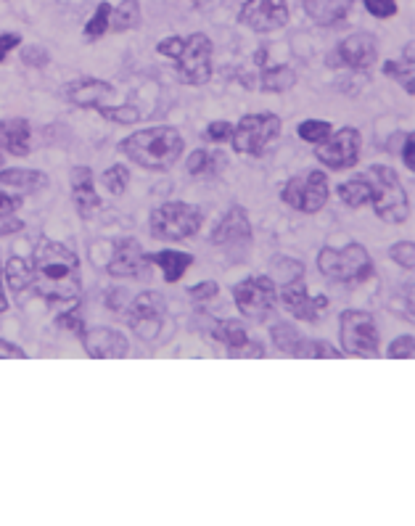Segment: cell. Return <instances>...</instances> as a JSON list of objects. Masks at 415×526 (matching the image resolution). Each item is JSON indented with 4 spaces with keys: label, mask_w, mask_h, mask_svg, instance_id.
<instances>
[{
    "label": "cell",
    "mask_w": 415,
    "mask_h": 526,
    "mask_svg": "<svg viewBox=\"0 0 415 526\" xmlns=\"http://www.w3.org/2000/svg\"><path fill=\"white\" fill-rule=\"evenodd\" d=\"M35 283L32 291L53 307H72L82 297V267L75 249L43 238L32 252Z\"/></svg>",
    "instance_id": "1"
},
{
    "label": "cell",
    "mask_w": 415,
    "mask_h": 526,
    "mask_svg": "<svg viewBox=\"0 0 415 526\" xmlns=\"http://www.w3.org/2000/svg\"><path fill=\"white\" fill-rule=\"evenodd\" d=\"M117 151L127 162L149 172H170L186 156V138L178 127L156 125L125 135Z\"/></svg>",
    "instance_id": "2"
},
{
    "label": "cell",
    "mask_w": 415,
    "mask_h": 526,
    "mask_svg": "<svg viewBox=\"0 0 415 526\" xmlns=\"http://www.w3.org/2000/svg\"><path fill=\"white\" fill-rule=\"evenodd\" d=\"M156 53L159 56H167L175 64V75L183 85L188 88H201L212 80V53H215V45L209 40V35L204 32H193V35H170L156 43Z\"/></svg>",
    "instance_id": "3"
},
{
    "label": "cell",
    "mask_w": 415,
    "mask_h": 526,
    "mask_svg": "<svg viewBox=\"0 0 415 526\" xmlns=\"http://www.w3.org/2000/svg\"><path fill=\"white\" fill-rule=\"evenodd\" d=\"M371 183V209L373 215L386 225H402L413 217V204L402 186L400 175L389 164H371L363 172Z\"/></svg>",
    "instance_id": "4"
},
{
    "label": "cell",
    "mask_w": 415,
    "mask_h": 526,
    "mask_svg": "<svg viewBox=\"0 0 415 526\" xmlns=\"http://www.w3.org/2000/svg\"><path fill=\"white\" fill-rule=\"evenodd\" d=\"M315 265H318L323 278L344 283V286H360V283H368L376 275V262H373L368 246L357 244V241L341 246V249L323 246L315 257Z\"/></svg>",
    "instance_id": "5"
},
{
    "label": "cell",
    "mask_w": 415,
    "mask_h": 526,
    "mask_svg": "<svg viewBox=\"0 0 415 526\" xmlns=\"http://www.w3.org/2000/svg\"><path fill=\"white\" fill-rule=\"evenodd\" d=\"M204 228V209L191 201H164L149 215V230L156 241L178 244Z\"/></svg>",
    "instance_id": "6"
},
{
    "label": "cell",
    "mask_w": 415,
    "mask_h": 526,
    "mask_svg": "<svg viewBox=\"0 0 415 526\" xmlns=\"http://www.w3.org/2000/svg\"><path fill=\"white\" fill-rule=\"evenodd\" d=\"M230 294L238 315L257 326H265L278 310V286L270 275H246L230 289Z\"/></svg>",
    "instance_id": "7"
},
{
    "label": "cell",
    "mask_w": 415,
    "mask_h": 526,
    "mask_svg": "<svg viewBox=\"0 0 415 526\" xmlns=\"http://www.w3.org/2000/svg\"><path fill=\"white\" fill-rule=\"evenodd\" d=\"M283 135V119L273 112L244 114L233 122L230 149L241 156H262Z\"/></svg>",
    "instance_id": "8"
},
{
    "label": "cell",
    "mask_w": 415,
    "mask_h": 526,
    "mask_svg": "<svg viewBox=\"0 0 415 526\" xmlns=\"http://www.w3.org/2000/svg\"><path fill=\"white\" fill-rule=\"evenodd\" d=\"M339 349L349 357H363V360H373L378 357L381 349V331L376 326L368 310H341L339 315Z\"/></svg>",
    "instance_id": "9"
},
{
    "label": "cell",
    "mask_w": 415,
    "mask_h": 526,
    "mask_svg": "<svg viewBox=\"0 0 415 526\" xmlns=\"http://www.w3.org/2000/svg\"><path fill=\"white\" fill-rule=\"evenodd\" d=\"M328 199H331V183L326 170H307L304 175H294L281 188L283 204L302 215H318Z\"/></svg>",
    "instance_id": "10"
},
{
    "label": "cell",
    "mask_w": 415,
    "mask_h": 526,
    "mask_svg": "<svg viewBox=\"0 0 415 526\" xmlns=\"http://www.w3.org/2000/svg\"><path fill=\"white\" fill-rule=\"evenodd\" d=\"M167 310H170V304H167V297L162 291L146 289L130 299L122 315H125V323L138 339L154 341L159 336L164 318H167Z\"/></svg>",
    "instance_id": "11"
},
{
    "label": "cell",
    "mask_w": 415,
    "mask_h": 526,
    "mask_svg": "<svg viewBox=\"0 0 415 526\" xmlns=\"http://www.w3.org/2000/svg\"><path fill=\"white\" fill-rule=\"evenodd\" d=\"M254 241V228L249 220V212L241 204H230L220 220L215 223L212 233H209V244L223 249V252L233 254L238 260H244L249 246Z\"/></svg>",
    "instance_id": "12"
},
{
    "label": "cell",
    "mask_w": 415,
    "mask_h": 526,
    "mask_svg": "<svg viewBox=\"0 0 415 526\" xmlns=\"http://www.w3.org/2000/svg\"><path fill=\"white\" fill-rule=\"evenodd\" d=\"M360 156H363V133L352 125L339 127L320 146H315V159L331 172L355 170Z\"/></svg>",
    "instance_id": "13"
},
{
    "label": "cell",
    "mask_w": 415,
    "mask_h": 526,
    "mask_svg": "<svg viewBox=\"0 0 415 526\" xmlns=\"http://www.w3.org/2000/svg\"><path fill=\"white\" fill-rule=\"evenodd\" d=\"M328 304L331 302L326 294H310L304 275L278 286V307H283L291 318L302 320V323H318L320 315L328 310Z\"/></svg>",
    "instance_id": "14"
},
{
    "label": "cell",
    "mask_w": 415,
    "mask_h": 526,
    "mask_svg": "<svg viewBox=\"0 0 415 526\" xmlns=\"http://www.w3.org/2000/svg\"><path fill=\"white\" fill-rule=\"evenodd\" d=\"M212 339L220 347H225L228 357H233V360H260L267 352V347L260 339H252L249 328H246L241 318L217 320L212 326Z\"/></svg>",
    "instance_id": "15"
},
{
    "label": "cell",
    "mask_w": 415,
    "mask_h": 526,
    "mask_svg": "<svg viewBox=\"0 0 415 526\" xmlns=\"http://www.w3.org/2000/svg\"><path fill=\"white\" fill-rule=\"evenodd\" d=\"M289 16V0H244L238 8V22L260 35L283 30Z\"/></svg>",
    "instance_id": "16"
},
{
    "label": "cell",
    "mask_w": 415,
    "mask_h": 526,
    "mask_svg": "<svg viewBox=\"0 0 415 526\" xmlns=\"http://www.w3.org/2000/svg\"><path fill=\"white\" fill-rule=\"evenodd\" d=\"M378 61V38L373 32H352L341 40L328 67H347L355 72H368Z\"/></svg>",
    "instance_id": "17"
},
{
    "label": "cell",
    "mask_w": 415,
    "mask_h": 526,
    "mask_svg": "<svg viewBox=\"0 0 415 526\" xmlns=\"http://www.w3.org/2000/svg\"><path fill=\"white\" fill-rule=\"evenodd\" d=\"M151 270L149 252L143 249V244L135 236L119 238L114 244L112 260L106 262V273L112 278H135V281H143Z\"/></svg>",
    "instance_id": "18"
},
{
    "label": "cell",
    "mask_w": 415,
    "mask_h": 526,
    "mask_svg": "<svg viewBox=\"0 0 415 526\" xmlns=\"http://www.w3.org/2000/svg\"><path fill=\"white\" fill-rule=\"evenodd\" d=\"M80 344L90 360H125L130 355V339L114 326H88Z\"/></svg>",
    "instance_id": "19"
},
{
    "label": "cell",
    "mask_w": 415,
    "mask_h": 526,
    "mask_svg": "<svg viewBox=\"0 0 415 526\" xmlns=\"http://www.w3.org/2000/svg\"><path fill=\"white\" fill-rule=\"evenodd\" d=\"M69 196L80 220H90L101 209V193L96 191V172L88 164H77L69 172Z\"/></svg>",
    "instance_id": "20"
},
{
    "label": "cell",
    "mask_w": 415,
    "mask_h": 526,
    "mask_svg": "<svg viewBox=\"0 0 415 526\" xmlns=\"http://www.w3.org/2000/svg\"><path fill=\"white\" fill-rule=\"evenodd\" d=\"M64 96H67L69 104L80 106V109H96V112H101L104 106L112 104L117 90H114L112 82L98 80V77H77V80L67 82Z\"/></svg>",
    "instance_id": "21"
},
{
    "label": "cell",
    "mask_w": 415,
    "mask_h": 526,
    "mask_svg": "<svg viewBox=\"0 0 415 526\" xmlns=\"http://www.w3.org/2000/svg\"><path fill=\"white\" fill-rule=\"evenodd\" d=\"M48 186H51V178L35 167H3L0 170V188L16 193L22 199L38 196V193L48 191Z\"/></svg>",
    "instance_id": "22"
},
{
    "label": "cell",
    "mask_w": 415,
    "mask_h": 526,
    "mask_svg": "<svg viewBox=\"0 0 415 526\" xmlns=\"http://www.w3.org/2000/svg\"><path fill=\"white\" fill-rule=\"evenodd\" d=\"M0 154L24 156L32 154V125L24 117H6L0 119Z\"/></svg>",
    "instance_id": "23"
},
{
    "label": "cell",
    "mask_w": 415,
    "mask_h": 526,
    "mask_svg": "<svg viewBox=\"0 0 415 526\" xmlns=\"http://www.w3.org/2000/svg\"><path fill=\"white\" fill-rule=\"evenodd\" d=\"M228 164V154L223 149H193L186 156V175L196 180L220 178Z\"/></svg>",
    "instance_id": "24"
},
{
    "label": "cell",
    "mask_w": 415,
    "mask_h": 526,
    "mask_svg": "<svg viewBox=\"0 0 415 526\" xmlns=\"http://www.w3.org/2000/svg\"><path fill=\"white\" fill-rule=\"evenodd\" d=\"M149 262L151 267H159L164 283H178L191 270L196 257L191 252H180V249H162V252L149 254Z\"/></svg>",
    "instance_id": "25"
},
{
    "label": "cell",
    "mask_w": 415,
    "mask_h": 526,
    "mask_svg": "<svg viewBox=\"0 0 415 526\" xmlns=\"http://www.w3.org/2000/svg\"><path fill=\"white\" fill-rule=\"evenodd\" d=\"M355 0H302L304 14L310 16L312 22L320 27H331L347 19V14L352 11Z\"/></svg>",
    "instance_id": "26"
},
{
    "label": "cell",
    "mask_w": 415,
    "mask_h": 526,
    "mask_svg": "<svg viewBox=\"0 0 415 526\" xmlns=\"http://www.w3.org/2000/svg\"><path fill=\"white\" fill-rule=\"evenodd\" d=\"M3 278H6V286L14 291V294L32 291V283H35V267H32V257L11 254V257L3 262Z\"/></svg>",
    "instance_id": "27"
},
{
    "label": "cell",
    "mask_w": 415,
    "mask_h": 526,
    "mask_svg": "<svg viewBox=\"0 0 415 526\" xmlns=\"http://www.w3.org/2000/svg\"><path fill=\"white\" fill-rule=\"evenodd\" d=\"M336 196L349 209L371 207V183H368L365 175H352V178L341 180L336 186Z\"/></svg>",
    "instance_id": "28"
},
{
    "label": "cell",
    "mask_w": 415,
    "mask_h": 526,
    "mask_svg": "<svg viewBox=\"0 0 415 526\" xmlns=\"http://www.w3.org/2000/svg\"><path fill=\"white\" fill-rule=\"evenodd\" d=\"M297 85V72L291 67H270L265 69L260 77H257V85L252 88L262 90V93H273V96H281V93H289L291 88Z\"/></svg>",
    "instance_id": "29"
},
{
    "label": "cell",
    "mask_w": 415,
    "mask_h": 526,
    "mask_svg": "<svg viewBox=\"0 0 415 526\" xmlns=\"http://www.w3.org/2000/svg\"><path fill=\"white\" fill-rule=\"evenodd\" d=\"M302 339L304 334L299 331L297 323H291V320H275L273 326H270V341H273V347L278 352H283V355L294 357Z\"/></svg>",
    "instance_id": "30"
},
{
    "label": "cell",
    "mask_w": 415,
    "mask_h": 526,
    "mask_svg": "<svg viewBox=\"0 0 415 526\" xmlns=\"http://www.w3.org/2000/svg\"><path fill=\"white\" fill-rule=\"evenodd\" d=\"M143 22V11L138 0H122L117 8H112V19H109V30L112 32H130L138 30Z\"/></svg>",
    "instance_id": "31"
},
{
    "label": "cell",
    "mask_w": 415,
    "mask_h": 526,
    "mask_svg": "<svg viewBox=\"0 0 415 526\" xmlns=\"http://www.w3.org/2000/svg\"><path fill=\"white\" fill-rule=\"evenodd\" d=\"M294 357H297V360H341V357H347V355H344L339 347H334L331 341L310 339V336H304V339L299 341Z\"/></svg>",
    "instance_id": "32"
},
{
    "label": "cell",
    "mask_w": 415,
    "mask_h": 526,
    "mask_svg": "<svg viewBox=\"0 0 415 526\" xmlns=\"http://www.w3.org/2000/svg\"><path fill=\"white\" fill-rule=\"evenodd\" d=\"M381 75L394 80L408 96H415V67L413 61H384Z\"/></svg>",
    "instance_id": "33"
},
{
    "label": "cell",
    "mask_w": 415,
    "mask_h": 526,
    "mask_svg": "<svg viewBox=\"0 0 415 526\" xmlns=\"http://www.w3.org/2000/svg\"><path fill=\"white\" fill-rule=\"evenodd\" d=\"M109 19H112V3L101 0V3L96 6V11H93L88 22H85V27H82V35H85V40L96 43V40L104 38L106 32H109Z\"/></svg>",
    "instance_id": "34"
},
{
    "label": "cell",
    "mask_w": 415,
    "mask_h": 526,
    "mask_svg": "<svg viewBox=\"0 0 415 526\" xmlns=\"http://www.w3.org/2000/svg\"><path fill=\"white\" fill-rule=\"evenodd\" d=\"M334 133V125L328 122V119H302L297 125V135H299V141L304 143H310V146H320V143L326 141L328 135Z\"/></svg>",
    "instance_id": "35"
},
{
    "label": "cell",
    "mask_w": 415,
    "mask_h": 526,
    "mask_svg": "<svg viewBox=\"0 0 415 526\" xmlns=\"http://www.w3.org/2000/svg\"><path fill=\"white\" fill-rule=\"evenodd\" d=\"M130 167L122 162L117 164H109L104 170V175H101V186H104V191H109L112 196H122V193L127 191V186H130Z\"/></svg>",
    "instance_id": "36"
},
{
    "label": "cell",
    "mask_w": 415,
    "mask_h": 526,
    "mask_svg": "<svg viewBox=\"0 0 415 526\" xmlns=\"http://www.w3.org/2000/svg\"><path fill=\"white\" fill-rule=\"evenodd\" d=\"M53 328L61 331V334H69L75 336V339H80V336L85 334L88 323L82 318V312L77 310V304H72V307H64V312H59V315L53 318Z\"/></svg>",
    "instance_id": "37"
},
{
    "label": "cell",
    "mask_w": 415,
    "mask_h": 526,
    "mask_svg": "<svg viewBox=\"0 0 415 526\" xmlns=\"http://www.w3.org/2000/svg\"><path fill=\"white\" fill-rule=\"evenodd\" d=\"M267 275L273 278L275 286H281V283H289L294 278H302L304 265L299 260H291V257H278V260H273V267Z\"/></svg>",
    "instance_id": "38"
},
{
    "label": "cell",
    "mask_w": 415,
    "mask_h": 526,
    "mask_svg": "<svg viewBox=\"0 0 415 526\" xmlns=\"http://www.w3.org/2000/svg\"><path fill=\"white\" fill-rule=\"evenodd\" d=\"M386 254H389V260H392L397 267H402V270H408V273H413L415 270V241L413 238L394 241Z\"/></svg>",
    "instance_id": "39"
},
{
    "label": "cell",
    "mask_w": 415,
    "mask_h": 526,
    "mask_svg": "<svg viewBox=\"0 0 415 526\" xmlns=\"http://www.w3.org/2000/svg\"><path fill=\"white\" fill-rule=\"evenodd\" d=\"M217 297H220V283L217 281H199L196 286L188 289V299H191V304H196V307H207V304L215 302Z\"/></svg>",
    "instance_id": "40"
},
{
    "label": "cell",
    "mask_w": 415,
    "mask_h": 526,
    "mask_svg": "<svg viewBox=\"0 0 415 526\" xmlns=\"http://www.w3.org/2000/svg\"><path fill=\"white\" fill-rule=\"evenodd\" d=\"M413 355H415L413 334L397 336V339L389 341V347H386V357H389V360H413Z\"/></svg>",
    "instance_id": "41"
},
{
    "label": "cell",
    "mask_w": 415,
    "mask_h": 526,
    "mask_svg": "<svg viewBox=\"0 0 415 526\" xmlns=\"http://www.w3.org/2000/svg\"><path fill=\"white\" fill-rule=\"evenodd\" d=\"M230 138H233V122H228V119H212V122L204 127V141L215 143V146L230 143Z\"/></svg>",
    "instance_id": "42"
},
{
    "label": "cell",
    "mask_w": 415,
    "mask_h": 526,
    "mask_svg": "<svg viewBox=\"0 0 415 526\" xmlns=\"http://www.w3.org/2000/svg\"><path fill=\"white\" fill-rule=\"evenodd\" d=\"M98 114H101L104 119H112V122H117V125H133V122H138V119H141V112H138L133 104L104 106V109H101Z\"/></svg>",
    "instance_id": "43"
},
{
    "label": "cell",
    "mask_w": 415,
    "mask_h": 526,
    "mask_svg": "<svg viewBox=\"0 0 415 526\" xmlns=\"http://www.w3.org/2000/svg\"><path fill=\"white\" fill-rule=\"evenodd\" d=\"M363 6L376 19H392L397 14V0H363Z\"/></svg>",
    "instance_id": "44"
},
{
    "label": "cell",
    "mask_w": 415,
    "mask_h": 526,
    "mask_svg": "<svg viewBox=\"0 0 415 526\" xmlns=\"http://www.w3.org/2000/svg\"><path fill=\"white\" fill-rule=\"evenodd\" d=\"M400 159L402 164L408 167V172H415V133L413 130H408V133H402V141H400Z\"/></svg>",
    "instance_id": "45"
},
{
    "label": "cell",
    "mask_w": 415,
    "mask_h": 526,
    "mask_svg": "<svg viewBox=\"0 0 415 526\" xmlns=\"http://www.w3.org/2000/svg\"><path fill=\"white\" fill-rule=\"evenodd\" d=\"M51 61V53L45 51L43 45H27L22 53V64L27 67H45Z\"/></svg>",
    "instance_id": "46"
},
{
    "label": "cell",
    "mask_w": 415,
    "mask_h": 526,
    "mask_svg": "<svg viewBox=\"0 0 415 526\" xmlns=\"http://www.w3.org/2000/svg\"><path fill=\"white\" fill-rule=\"evenodd\" d=\"M130 291L127 289H109L106 291V307H109V310L112 312H125V307L127 304H130Z\"/></svg>",
    "instance_id": "47"
},
{
    "label": "cell",
    "mask_w": 415,
    "mask_h": 526,
    "mask_svg": "<svg viewBox=\"0 0 415 526\" xmlns=\"http://www.w3.org/2000/svg\"><path fill=\"white\" fill-rule=\"evenodd\" d=\"M19 45H22V35H19V32H0V64H3Z\"/></svg>",
    "instance_id": "48"
},
{
    "label": "cell",
    "mask_w": 415,
    "mask_h": 526,
    "mask_svg": "<svg viewBox=\"0 0 415 526\" xmlns=\"http://www.w3.org/2000/svg\"><path fill=\"white\" fill-rule=\"evenodd\" d=\"M0 360H27V349L8 339H0Z\"/></svg>",
    "instance_id": "49"
},
{
    "label": "cell",
    "mask_w": 415,
    "mask_h": 526,
    "mask_svg": "<svg viewBox=\"0 0 415 526\" xmlns=\"http://www.w3.org/2000/svg\"><path fill=\"white\" fill-rule=\"evenodd\" d=\"M24 230V220L19 215L14 217H0V236H16V233H22Z\"/></svg>",
    "instance_id": "50"
},
{
    "label": "cell",
    "mask_w": 415,
    "mask_h": 526,
    "mask_svg": "<svg viewBox=\"0 0 415 526\" xmlns=\"http://www.w3.org/2000/svg\"><path fill=\"white\" fill-rule=\"evenodd\" d=\"M8 310H11V302H8L6 278H3V262H0V315H6Z\"/></svg>",
    "instance_id": "51"
},
{
    "label": "cell",
    "mask_w": 415,
    "mask_h": 526,
    "mask_svg": "<svg viewBox=\"0 0 415 526\" xmlns=\"http://www.w3.org/2000/svg\"><path fill=\"white\" fill-rule=\"evenodd\" d=\"M0 170H3V154H0Z\"/></svg>",
    "instance_id": "52"
}]
</instances>
